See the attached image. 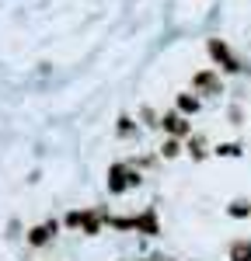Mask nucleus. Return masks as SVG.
Wrapping results in <instances>:
<instances>
[{
	"mask_svg": "<svg viewBox=\"0 0 251 261\" xmlns=\"http://www.w3.org/2000/svg\"><path fill=\"white\" fill-rule=\"evenodd\" d=\"M227 119H230V125H244V112H241V105H230Z\"/></svg>",
	"mask_w": 251,
	"mask_h": 261,
	"instance_id": "f3484780",
	"label": "nucleus"
},
{
	"mask_svg": "<svg viewBox=\"0 0 251 261\" xmlns=\"http://www.w3.org/2000/svg\"><path fill=\"white\" fill-rule=\"evenodd\" d=\"M185 153V140H174V136H164L161 146H157V157L161 161H178Z\"/></svg>",
	"mask_w": 251,
	"mask_h": 261,
	"instance_id": "9b49d317",
	"label": "nucleus"
},
{
	"mask_svg": "<svg viewBox=\"0 0 251 261\" xmlns=\"http://www.w3.org/2000/svg\"><path fill=\"white\" fill-rule=\"evenodd\" d=\"M140 261H171V258H164V254H146V258H140Z\"/></svg>",
	"mask_w": 251,
	"mask_h": 261,
	"instance_id": "a211bd4d",
	"label": "nucleus"
},
{
	"mask_svg": "<svg viewBox=\"0 0 251 261\" xmlns=\"http://www.w3.org/2000/svg\"><path fill=\"white\" fill-rule=\"evenodd\" d=\"M143 185V171L136 167L133 161H115L108 164V174H105V188H108V195H129V192H136Z\"/></svg>",
	"mask_w": 251,
	"mask_h": 261,
	"instance_id": "f257e3e1",
	"label": "nucleus"
},
{
	"mask_svg": "<svg viewBox=\"0 0 251 261\" xmlns=\"http://www.w3.org/2000/svg\"><path fill=\"white\" fill-rule=\"evenodd\" d=\"M227 261H251V241H248V237H237V241H230V247H227Z\"/></svg>",
	"mask_w": 251,
	"mask_h": 261,
	"instance_id": "f8f14e48",
	"label": "nucleus"
},
{
	"mask_svg": "<svg viewBox=\"0 0 251 261\" xmlns=\"http://www.w3.org/2000/svg\"><path fill=\"white\" fill-rule=\"evenodd\" d=\"M174 108H178L182 115L192 119V115H199V112H203V98H199L195 91H178V94H174Z\"/></svg>",
	"mask_w": 251,
	"mask_h": 261,
	"instance_id": "1a4fd4ad",
	"label": "nucleus"
},
{
	"mask_svg": "<svg viewBox=\"0 0 251 261\" xmlns=\"http://www.w3.org/2000/svg\"><path fill=\"white\" fill-rule=\"evenodd\" d=\"M206 53H209V60H213V66H216L223 77H244V73H251L248 66H244V60L230 49L227 39H209Z\"/></svg>",
	"mask_w": 251,
	"mask_h": 261,
	"instance_id": "f03ea898",
	"label": "nucleus"
},
{
	"mask_svg": "<svg viewBox=\"0 0 251 261\" xmlns=\"http://www.w3.org/2000/svg\"><path fill=\"white\" fill-rule=\"evenodd\" d=\"M60 230H63V220L45 216L42 223H35V226H28V230H24V244H28V247H35V251H42V247H49V244L60 237Z\"/></svg>",
	"mask_w": 251,
	"mask_h": 261,
	"instance_id": "20e7f679",
	"label": "nucleus"
},
{
	"mask_svg": "<svg viewBox=\"0 0 251 261\" xmlns=\"http://www.w3.org/2000/svg\"><path fill=\"white\" fill-rule=\"evenodd\" d=\"M213 157L237 161V157H244V146H241V143H216V146H213Z\"/></svg>",
	"mask_w": 251,
	"mask_h": 261,
	"instance_id": "ddd939ff",
	"label": "nucleus"
},
{
	"mask_svg": "<svg viewBox=\"0 0 251 261\" xmlns=\"http://www.w3.org/2000/svg\"><path fill=\"white\" fill-rule=\"evenodd\" d=\"M188 91H195L203 101L223 98V94H227V81H223V73H220L216 66H203V70L192 73V87H188Z\"/></svg>",
	"mask_w": 251,
	"mask_h": 261,
	"instance_id": "7ed1b4c3",
	"label": "nucleus"
},
{
	"mask_svg": "<svg viewBox=\"0 0 251 261\" xmlns=\"http://www.w3.org/2000/svg\"><path fill=\"white\" fill-rule=\"evenodd\" d=\"M108 209L105 205H87L84 209V220H81V233L84 237H102L105 233V226H108Z\"/></svg>",
	"mask_w": 251,
	"mask_h": 261,
	"instance_id": "0eeeda50",
	"label": "nucleus"
},
{
	"mask_svg": "<svg viewBox=\"0 0 251 261\" xmlns=\"http://www.w3.org/2000/svg\"><path fill=\"white\" fill-rule=\"evenodd\" d=\"M133 233H143V237H161V233H164L157 205H146L140 213H133Z\"/></svg>",
	"mask_w": 251,
	"mask_h": 261,
	"instance_id": "423d86ee",
	"label": "nucleus"
},
{
	"mask_svg": "<svg viewBox=\"0 0 251 261\" xmlns=\"http://www.w3.org/2000/svg\"><path fill=\"white\" fill-rule=\"evenodd\" d=\"M161 133L174 136V140H188L192 136V119L182 115L178 108H167V112H161Z\"/></svg>",
	"mask_w": 251,
	"mask_h": 261,
	"instance_id": "39448f33",
	"label": "nucleus"
},
{
	"mask_svg": "<svg viewBox=\"0 0 251 261\" xmlns=\"http://www.w3.org/2000/svg\"><path fill=\"white\" fill-rule=\"evenodd\" d=\"M227 216L230 220H251V199H234L227 205Z\"/></svg>",
	"mask_w": 251,
	"mask_h": 261,
	"instance_id": "4468645a",
	"label": "nucleus"
},
{
	"mask_svg": "<svg viewBox=\"0 0 251 261\" xmlns=\"http://www.w3.org/2000/svg\"><path fill=\"white\" fill-rule=\"evenodd\" d=\"M185 153L192 157V164H203L206 157H213V146H209V140L203 136V133H192L185 140Z\"/></svg>",
	"mask_w": 251,
	"mask_h": 261,
	"instance_id": "6e6552de",
	"label": "nucleus"
},
{
	"mask_svg": "<svg viewBox=\"0 0 251 261\" xmlns=\"http://www.w3.org/2000/svg\"><path fill=\"white\" fill-rule=\"evenodd\" d=\"M140 133H143L140 119H133V115H119L115 119V136L119 140H140Z\"/></svg>",
	"mask_w": 251,
	"mask_h": 261,
	"instance_id": "9d476101",
	"label": "nucleus"
},
{
	"mask_svg": "<svg viewBox=\"0 0 251 261\" xmlns=\"http://www.w3.org/2000/svg\"><path fill=\"white\" fill-rule=\"evenodd\" d=\"M140 125H143V129H161V112L150 108V105H143V108H140Z\"/></svg>",
	"mask_w": 251,
	"mask_h": 261,
	"instance_id": "2eb2a0df",
	"label": "nucleus"
},
{
	"mask_svg": "<svg viewBox=\"0 0 251 261\" xmlns=\"http://www.w3.org/2000/svg\"><path fill=\"white\" fill-rule=\"evenodd\" d=\"M81 220H84V209H70V213L63 216V230H77V233H81Z\"/></svg>",
	"mask_w": 251,
	"mask_h": 261,
	"instance_id": "dca6fc26",
	"label": "nucleus"
}]
</instances>
